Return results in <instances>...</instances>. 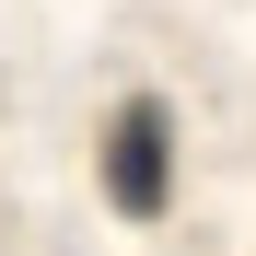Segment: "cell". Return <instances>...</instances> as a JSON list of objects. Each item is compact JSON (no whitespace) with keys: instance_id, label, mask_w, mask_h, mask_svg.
<instances>
[{"instance_id":"1","label":"cell","mask_w":256,"mask_h":256,"mask_svg":"<svg viewBox=\"0 0 256 256\" xmlns=\"http://www.w3.org/2000/svg\"><path fill=\"white\" fill-rule=\"evenodd\" d=\"M105 210L116 222H163L175 210V105L163 94H128L105 116Z\"/></svg>"}]
</instances>
